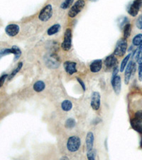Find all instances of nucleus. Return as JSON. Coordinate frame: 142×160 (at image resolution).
<instances>
[{"mask_svg":"<svg viewBox=\"0 0 142 160\" xmlns=\"http://www.w3.org/2000/svg\"><path fill=\"white\" fill-rule=\"evenodd\" d=\"M85 5V2L84 0H77L68 12V16L71 18H75L79 13L82 12L84 9Z\"/></svg>","mask_w":142,"mask_h":160,"instance_id":"obj_1","label":"nucleus"},{"mask_svg":"<svg viewBox=\"0 0 142 160\" xmlns=\"http://www.w3.org/2000/svg\"><path fill=\"white\" fill-rule=\"evenodd\" d=\"M81 144V141L77 136H71L68 138L67 142V148L71 152H75L78 150Z\"/></svg>","mask_w":142,"mask_h":160,"instance_id":"obj_2","label":"nucleus"},{"mask_svg":"<svg viewBox=\"0 0 142 160\" xmlns=\"http://www.w3.org/2000/svg\"><path fill=\"white\" fill-rule=\"evenodd\" d=\"M53 16V7L51 4H47L41 9L39 14H38V19L40 21L43 22H48L51 19Z\"/></svg>","mask_w":142,"mask_h":160,"instance_id":"obj_3","label":"nucleus"},{"mask_svg":"<svg viewBox=\"0 0 142 160\" xmlns=\"http://www.w3.org/2000/svg\"><path fill=\"white\" fill-rule=\"evenodd\" d=\"M126 48H127V41L126 38H121L116 44L114 53L117 56H122L125 54Z\"/></svg>","mask_w":142,"mask_h":160,"instance_id":"obj_4","label":"nucleus"},{"mask_svg":"<svg viewBox=\"0 0 142 160\" xmlns=\"http://www.w3.org/2000/svg\"><path fill=\"white\" fill-rule=\"evenodd\" d=\"M61 47L64 51H68L72 47V31L71 29H67L64 34L63 41L61 44Z\"/></svg>","mask_w":142,"mask_h":160,"instance_id":"obj_5","label":"nucleus"},{"mask_svg":"<svg viewBox=\"0 0 142 160\" xmlns=\"http://www.w3.org/2000/svg\"><path fill=\"white\" fill-rule=\"evenodd\" d=\"M11 53L14 54V61H17V59L19 58L21 55H22V51H21L20 48L17 47V46H13L12 48H6V49H3L0 51V58L4 56L9 55V54Z\"/></svg>","mask_w":142,"mask_h":160,"instance_id":"obj_6","label":"nucleus"},{"mask_svg":"<svg viewBox=\"0 0 142 160\" xmlns=\"http://www.w3.org/2000/svg\"><path fill=\"white\" fill-rule=\"evenodd\" d=\"M142 6V0H134V2L129 7L128 12L131 16L136 17Z\"/></svg>","mask_w":142,"mask_h":160,"instance_id":"obj_7","label":"nucleus"},{"mask_svg":"<svg viewBox=\"0 0 142 160\" xmlns=\"http://www.w3.org/2000/svg\"><path fill=\"white\" fill-rule=\"evenodd\" d=\"M100 101H101V97L100 94L98 92H93L91 97V107L95 110H98L100 108Z\"/></svg>","mask_w":142,"mask_h":160,"instance_id":"obj_8","label":"nucleus"},{"mask_svg":"<svg viewBox=\"0 0 142 160\" xmlns=\"http://www.w3.org/2000/svg\"><path fill=\"white\" fill-rule=\"evenodd\" d=\"M112 86L114 91L117 95H119L121 92V88H122V80L120 76H117L112 77Z\"/></svg>","mask_w":142,"mask_h":160,"instance_id":"obj_9","label":"nucleus"},{"mask_svg":"<svg viewBox=\"0 0 142 160\" xmlns=\"http://www.w3.org/2000/svg\"><path fill=\"white\" fill-rule=\"evenodd\" d=\"M134 71H135V63H134L133 61H131L128 63L125 71V83L126 85L129 84V82H130V80L131 76V74H132V73Z\"/></svg>","mask_w":142,"mask_h":160,"instance_id":"obj_10","label":"nucleus"},{"mask_svg":"<svg viewBox=\"0 0 142 160\" xmlns=\"http://www.w3.org/2000/svg\"><path fill=\"white\" fill-rule=\"evenodd\" d=\"M76 65L77 63L76 62L66 61L63 64V67L66 73L72 76V75H73L75 73H76L77 72Z\"/></svg>","mask_w":142,"mask_h":160,"instance_id":"obj_11","label":"nucleus"},{"mask_svg":"<svg viewBox=\"0 0 142 160\" xmlns=\"http://www.w3.org/2000/svg\"><path fill=\"white\" fill-rule=\"evenodd\" d=\"M20 28L17 24H9L7 26L6 29H5V32H6L7 34L9 36V37H15L17 36L19 32Z\"/></svg>","mask_w":142,"mask_h":160,"instance_id":"obj_12","label":"nucleus"},{"mask_svg":"<svg viewBox=\"0 0 142 160\" xmlns=\"http://www.w3.org/2000/svg\"><path fill=\"white\" fill-rule=\"evenodd\" d=\"M117 59L115 55H110L107 56L105 60V65L107 68H114L117 66Z\"/></svg>","mask_w":142,"mask_h":160,"instance_id":"obj_13","label":"nucleus"},{"mask_svg":"<svg viewBox=\"0 0 142 160\" xmlns=\"http://www.w3.org/2000/svg\"><path fill=\"white\" fill-rule=\"evenodd\" d=\"M102 67V61L101 59H97L92 61L90 66V71L92 73H97L101 71Z\"/></svg>","mask_w":142,"mask_h":160,"instance_id":"obj_14","label":"nucleus"},{"mask_svg":"<svg viewBox=\"0 0 142 160\" xmlns=\"http://www.w3.org/2000/svg\"><path fill=\"white\" fill-rule=\"evenodd\" d=\"M85 144H86V148L87 151L93 149L94 134L92 133V132H89L87 134L86 140H85Z\"/></svg>","mask_w":142,"mask_h":160,"instance_id":"obj_15","label":"nucleus"},{"mask_svg":"<svg viewBox=\"0 0 142 160\" xmlns=\"http://www.w3.org/2000/svg\"><path fill=\"white\" fill-rule=\"evenodd\" d=\"M131 125L134 130L142 134V121L134 118L131 120Z\"/></svg>","mask_w":142,"mask_h":160,"instance_id":"obj_16","label":"nucleus"},{"mask_svg":"<svg viewBox=\"0 0 142 160\" xmlns=\"http://www.w3.org/2000/svg\"><path fill=\"white\" fill-rule=\"evenodd\" d=\"M45 88H46L45 82L42 81H38L35 82L34 85H33V90L37 92H42L43 90L45 89Z\"/></svg>","mask_w":142,"mask_h":160,"instance_id":"obj_17","label":"nucleus"},{"mask_svg":"<svg viewBox=\"0 0 142 160\" xmlns=\"http://www.w3.org/2000/svg\"><path fill=\"white\" fill-rule=\"evenodd\" d=\"M61 29V25L59 24H54L47 30V34L48 36H53L58 33Z\"/></svg>","mask_w":142,"mask_h":160,"instance_id":"obj_18","label":"nucleus"},{"mask_svg":"<svg viewBox=\"0 0 142 160\" xmlns=\"http://www.w3.org/2000/svg\"><path fill=\"white\" fill-rule=\"evenodd\" d=\"M72 108H73V103H72L71 100H66L61 103L62 110L64 111H66V112L71 110L72 109Z\"/></svg>","mask_w":142,"mask_h":160,"instance_id":"obj_19","label":"nucleus"},{"mask_svg":"<svg viewBox=\"0 0 142 160\" xmlns=\"http://www.w3.org/2000/svg\"><path fill=\"white\" fill-rule=\"evenodd\" d=\"M132 43L134 46H139L142 43V33H139L134 37L132 40Z\"/></svg>","mask_w":142,"mask_h":160,"instance_id":"obj_20","label":"nucleus"},{"mask_svg":"<svg viewBox=\"0 0 142 160\" xmlns=\"http://www.w3.org/2000/svg\"><path fill=\"white\" fill-rule=\"evenodd\" d=\"M131 32V25L128 23V24L124 27V38L126 39V38L130 37Z\"/></svg>","mask_w":142,"mask_h":160,"instance_id":"obj_21","label":"nucleus"},{"mask_svg":"<svg viewBox=\"0 0 142 160\" xmlns=\"http://www.w3.org/2000/svg\"><path fill=\"white\" fill-rule=\"evenodd\" d=\"M22 66H23V63H22V62H20V63H19V64H18V65H17V68H15L14 70L12 72V73L9 75L8 79L9 80H11V79H12L13 78H14V77L16 76V74L17 73H19V72L20 71V70L22 68Z\"/></svg>","mask_w":142,"mask_h":160,"instance_id":"obj_22","label":"nucleus"},{"mask_svg":"<svg viewBox=\"0 0 142 160\" xmlns=\"http://www.w3.org/2000/svg\"><path fill=\"white\" fill-rule=\"evenodd\" d=\"M130 56H131V54H128L127 56H126V57L123 59L122 63H121V66H120V72H123L125 71V68L126 67V65H127L129 60H130Z\"/></svg>","mask_w":142,"mask_h":160,"instance_id":"obj_23","label":"nucleus"},{"mask_svg":"<svg viewBox=\"0 0 142 160\" xmlns=\"http://www.w3.org/2000/svg\"><path fill=\"white\" fill-rule=\"evenodd\" d=\"M74 0H64V2L61 5V8L63 9H67L71 7Z\"/></svg>","mask_w":142,"mask_h":160,"instance_id":"obj_24","label":"nucleus"},{"mask_svg":"<svg viewBox=\"0 0 142 160\" xmlns=\"http://www.w3.org/2000/svg\"><path fill=\"white\" fill-rule=\"evenodd\" d=\"M76 122L73 118H69V119L67 120L66 122V128H69V129L73 128L75 126H76Z\"/></svg>","mask_w":142,"mask_h":160,"instance_id":"obj_25","label":"nucleus"},{"mask_svg":"<svg viewBox=\"0 0 142 160\" xmlns=\"http://www.w3.org/2000/svg\"><path fill=\"white\" fill-rule=\"evenodd\" d=\"M95 156H96V150L94 149H90V150L87 151V159L90 160H94L95 159Z\"/></svg>","mask_w":142,"mask_h":160,"instance_id":"obj_26","label":"nucleus"},{"mask_svg":"<svg viewBox=\"0 0 142 160\" xmlns=\"http://www.w3.org/2000/svg\"><path fill=\"white\" fill-rule=\"evenodd\" d=\"M142 55V43L139 46V48H138L137 50H136V56L135 58L136 60L137 61L138 59L140 58V56Z\"/></svg>","mask_w":142,"mask_h":160,"instance_id":"obj_27","label":"nucleus"},{"mask_svg":"<svg viewBox=\"0 0 142 160\" xmlns=\"http://www.w3.org/2000/svg\"><path fill=\"white\" fill-rule=\"evenodd\" d=\"M136 25L139 29H142V14H141L136 20Z\"/></svg>","mask_w":142,"mask_h":160,"instance_id":"obj_28","label":"nucleus"},{"mask_svg":"<svg viewBox=\"0 0 142 160\" xmlns=\"http://www.w3.org/2000/svg\"><path fill=\"white\" fill-rule=\"evenodd\" d=\"M7 78H8V75L7 74H4L3 76H2L1 77H0V88L3 86L5 81H6V79Z\"/></svg>","mask_w":142,"mask_h":160,"instance_id":"obj_29","label":"nucleus"},{"mask_svg":"<svg viewBox=\"0 0 142 160\" xmlns=\"http://www.w3.org/2000/svg\"><path fill=\"white\" fill-rule=\"evenodd\" d=\"M136 119L142 121V110H139L135 113V117Z\"/></svg>","mask_w":142,"mask_h":160,"instance_id":"obj_30","label":"nucleus"},{"mask_svg":"<svg viewBox=\"0 0 142 160\" xmlns=\"http://www.w3.org/2000/svg\"><path fill=\"white\" fill-rule=\"evenodd\" d=\"M139 79L140 81H142V63L139 67Z\"/></svg>","mask_w":142,"mask_h":160,"instance_id":"obj_31","label":"nucleus"},{"mask_svg":"<svg viewBox=\"0 0 142 160\" xmlns=\"http://www.w3.org/2000/svg\"><path fill=\"white\" fill-rule=\"evenodd\" d=\"M77 81L79 82V83L81 84V86H82V89H83V90L85 91V90H86V87H85V83L83 82V81H82L81 79H80L79 78H77Z\"/></svg>","mask_w":142,"mask_h":160,"instance_id":"obj_32","label":"nucleus"},{"mask_svg":"<svg viewBox=\"0 0 142 160\" xmlns=\"http://www.w3.org/2000/svg\"><path fill=\"white\" fill-rule=\"evenodd\" d=\"M137 62H138V63L139 64V65H140V64L142 63V55L140 56V58H139L138 59Z\"/></svg>","mask_w":142,"mask_h":160,"instance_id":"obj_33","label":"nucleus"},{"mask_svg":"<svg viewBox=\"0 0 142 160\" xmlns=\"http://www.w3.org/2000/svg\"><path fill=\"white\" fill-rule=\"evenodd\" d=\"M68 159V157H62V158H61V159Z\"/></svg>","mask_w":142,"mask_h":160,"instance_id":"obj_34","label":"nucleus"},{"mask_svg":"<svg viewBox=\"0 0 142 160\" xmlns=\"http://www.w3.org/2000/svg\"><path fill=\"white\" fill-rule=\"evenodd\" d=\"M90 2H97L98 0H90Z\"/></svg>","mask_w":142,"mask_h":160,"instance_id":"obj_35","label":"nucleus"},{"mask_svg":"<svg viewBox=\"0 0 142 160\" xmlns=\"http://www.w3.org/2000/svg\"><path fill=\"white\" fill-rule=\"evenodd\" d=\"M140 145H141V148H142V138H141V142H140Z\"/></svg>","mask_w":142,"mask_h":160,"instance_id":"obj_36","label":"nucleus"}]
</instances>
